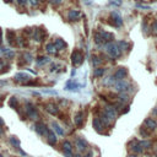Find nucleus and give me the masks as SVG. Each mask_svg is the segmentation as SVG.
I'll use <instances>...</instances> for the list:
<instances>
[{
    "label": "nucleus",
    "mask_w": 157,
    "mask_h": 157,
    "mask_svg": "<svg viewBox=\"0 0 157 157\" xmlns=\"http://www.w3.org/2000/svg\"><path fill=\"white\" fill-rule=\"evenodd\" d=\"M94 39H96L97 43H109L114 39L113 33H109L106 31H98L96 35H94Z\"/></svg>",
    "instance_id": "nucleus-1"
},
{
    "label": "nucleus",
    "mask_w": 157,
    "mask_h": 157,
    "mask_svg": "<svg viewBox=\"0 0 157 157\" xmlns=\"http://www.w3.org/2000/svg\"><path fill=\"white\" fill-rule=\"evenodd\" d=\"M106 52L108 53L109 57H112L113 59H117L120 57L121 54V50L119 49V47L117 43H113V42H109V43H106Z\"/></svg>",
    "instance_id": "nucleus-2"
},
{
    "label": "nucleus",
    "mask_w": 157,
    "mask_h": 157,
    "mask_svg": "<svg viewBox=\"0 0 157 157\" xmlns=\"http://www.w3.org/2000/svg\"><path fill=\"white\" fill-rule=\"evenodd\" d=\"M114 88L120 93H126L128 91L131 90V85L126 82L125 80H118L114 82Z\"/></svg>",
    "instance_id": "nucleus-3"
},
{
    "label": "nucleus",
    "mask_w": 157,
    "mask_h": 157,
    "mask_svg": "<svg viewBox=\"0 0 157 157\" xmlns=\"http://www.w3.org/2000/svg\"><path fill=\"white\" fill-rule=\"evenodd\" d=\"M84 61V54L81 53L80 50H74L71 54V63L74 66H79L82 64Z\"/></svg>",
    "instance_id": "nucleus-4"
},
{
    "label": "nucleus",
    "mask_w": 157,
    "mask_h": 157,
    "mask_svg": "<svg viewBox=\"0 0 157 157\" xmlns=\"http://www.w3.org/2000/svg\"><path fill=\"white\" fill-rule=\"evenodd\" d=\"M111 20H112L113 26H115V27H121V25H123V18H121L120 13H119L118 11H113V12L111 13Z\"/></svg>",
    "instance_id": "nucleus-5"
},
{
    "label": "nucleus",
    "mask_w": 157,
    "mask_h": 157,
    "mask_svg": "<svg viewBox=\"0 0 157 157\" xmlns=\"http://www.w3.org/2000/svg\"><path fill=\"white\" fill-rule=\"evenodd\" d=\"M26 111H27V114H28L30 118H32V119L38 118V112H37V109L33 107V104L27 103L26 104Z\"/></svg>",
    "instance_id": "nucleus-6"
},
{
    "label": "nucleus",
    "mask_w": 157,
    "mask_h": 157,
    "mask_svg": "<svg viewBox=\"0 0 157 157\" xmlns=\"http://www.w3.org/2000/svg\"><path fill=\"white\" fill-rule=\"evenodd\" d=\"M103 113H104L112 121L115 119V117H117V113H115V108L112 107V106H107V107L104 108V112H103Z\"/></svg>",
    "instance_id": "nucleus-7"
},
{
    "label": "nucleus",
    "mask_w": 157,
    "mask_h": 157,
    "mask_svg": "<svg viewBox=\"0 0 157 157\" xmlns=\"http://www.w3.org/2000/svg\"><path fill=\"white\" fill-rule=\"evenodd\" d=\"M84 112L82 111H80L77 112L76 114H75V118H74V121H75V125H76L77 128H81L84 125Z\"/></svg>",
    "instance_id": "nucleus-8"
},
{
    "label": "nucleus",
    "mask_w": 157,
    "mask_h": 157,
    "mask_svg": "<svg viewBox=\"0 0 157 157\" xmlns=\"http://www.w3.org/2000/svg\"><path fill=\"white\" fill-rule=\"evenodd\" d=\"M126 75H128V70L125 69V67H119L114 74V79L117 81L118 80H124L126 77Z\"/></svg>",
    "instance_id": "nucleus-9"
},
{
    "label": "nucleus",
    "mask_w": 157,
    "mask_h": 157,
    "mask_svg": "<svg viewBox=\"0 0 157 157\" xmlns=\"http://www.w3.org/2000/svg\"><path fill=\"white\" fill-rule=\"evenodd\" d=\"M144 125L148 129V130L153 131V130L157 129V121L155 119H152V118H146L145 121H144Z\"/></svg>",
    "instance_id": "nucleus-10"
},
{
    "label": "nucleus",
    "mask_w": 157,
    "mask_h": 157,
    "mask_svg": "<svg viewBox=\"0 0 157 157\" xmlns=\"http://www.w3.org/2000/svg\"><path fill=\"white\" fill-rule=\"evenodd\" d=\"M48 130H49V129L47 128L45 124H43V123H37V124H36V131H37V134H39L40 136L47 135Z\"/></svg>",
    "instance_id": "nucleus-11"
},
{
    "label": "nucleus",
    "mask_w": 157,
    "mask_h": 157,
    "mask_svg": "<svg viewBox=\"0 0 157 157\" xmlns=\"http://www.w3.org/2000/svg\"><path fill=\"white\" fill-rule=\"evenodd\" d=\"M76 147L79 148V151H85V150L88 147V144H87V141L85 140V139H82V138H79V139H76Z\"/></svg>",
    "instance_id": "nucleus-12"
},
{
    "label": "nucleus",
    "mask_w": 157,
    "mask_h": 157,
    "mask_svg": "<svg viewBox=\"0 0 157 157\" xmlns=\"http://www.w3.org/2000/svg\"><path fill=\"white\" fill-rule=\"evenodd\" d=\"M80 16H81V13L79 10H70L69 13H67V18H69L70 21H77Z\"/></svg>",
    "instance_id": "nucleus-13"
},
{
    "label": "nucleus",
    "mask_w": 157,
    "mask_h": 157,
    "mask_svg": "<svg viewBox=\"0 0 157 157\" xmlns=\"http://www.w3.org/2000/svg\"><path fill=\"white\" fill-rule=\"evenodd\" d=\"M47 141H48V144L50 145V146H54L57 144V135L54 134L52 130H48V133H47Z\"/></svg>",
    "instance_id": "nucleus-14"
},
{
    "label": "nucleus",
    "mask_w": 157,
    "mask_h": 157,
    "mask_svg": "<svg viewBox=\"0 0 157 157\" xmlns=\"http://www.w3.org/2000/svg\"><path fill=\"white\" fill-rule=\"evenodd\" d=\"M45 109H47V112H48L49 114H52V115H58L59 114V108L55 104H53V103L47 104Z\"/></svg>",
    "instance_id": "nucleus-15"
},
{
    "label": "nucleus",
    "mask_w": 157,
    "mask_h": 157,
    "mask_svg": "<svg viewBox=\"0 0 157 157\" xmlns=\"http://www.w3.org/2000/svg\"><path fill=\"white\" fill-rule=\"evenodd\" d=\"M15 39H16V37H15V32L11 31V30H9V31H8V42H9V44L12 45V47L18 45V44L15 42Z\"/></svg>",
    "instance_id": "nucleus-16"
},
{
    "label": "nucleus",
    "mask_w": 157,
    "mask_h": 157,
    "mask_svg": "<svg viewBox=\"0 0 157 157\" xmlns=\"http://www.w3.org/2000/svg\"><path fill=\"white\" fill-rule=\"evenodd\" d=\"M54 45H55V48H57V49H65L67 44H66L65 40H63L61 38H57V40H55V43H54Z\"/></svg>",
    "instance_id": "nucleus-17"
},
{
    "label": "nucleus",
    "mask_w": 157,
    "mask_h": 157,
    "mask_svg": "<svg viewBox=\"0 0 157 157\" xmlns=\"http://www.w3.org/2000/svg\"><path fill=\"white\" fill-rule=\"evenodd\" d=\"M52 126H53V129H54V131L57 133V135H60V136H63L64 135V130H63V128H61L58 123H55V121H53L52 123Z\"/></svg>",
    "instance_id": "nucleus-18"
},
{
    "label": "nucleus",
    "mask_w": 157,
    "mask_h": 157,
    "mask_svg": "<svg viewBox=\"0 0 157 157\" xmlns=\"http://www.w3.org/2000/svg\"><path fill=\"white\" fill-rule=\"evenodd\" d=\"M93 128L96 129L98 133H102V128H103V124H102V121L99 120V118H94L93 119Z\"/></svg>",
    "instance_id": "nucleus-19"
},
{
    "label": "nucleus",
    "mask_w": 157,
    "mask_h": 157,
    "mask_svg": "<svg viewBox=\"0 0 157 157\" xmlns=\"http://www.w3.org/2000/svg\"><path fill=\"white\" fill-rule=\"evenodd\" d=\"M117 44L120 50H129V48H130V44H129L126 40H119Z\"/></svg>",
    "instance_id": "nucleus-20"
},
{
    "label": "nucleus",
    "mask_w": 157,
    "mask_h": 157,
    "mask_svg": "<svg viewBox=\"0 0 157 157\" xmlns=\"http://www.w3.org/2000/svg\"><path fill=\"white\" fill-rule=\"evenodd\" d=\"M30 76L27 74H23V72H18L15 75V81H25V80H28Z\"/></svg>",
    "instance_id": "nucleus-21"
},
{
    "label": "nucleus",
    "mask_w": 157,
    "mask_h": 157,
    "mask_svg": "<svg viewBox=\"0 0 157 157\" xmlns=\"http://www.w3.org/2000/svg\"><path fill=\"white\" fill-rule=\"evenodd\" d=\"M79 87V85L77 84H75L72 80H69L66 82V85H65V90H70V91H72V90H75V88H77Z\"/></svg>",
    "instance_id": "nucleus-22"
},
{
    "label": "nucleus",
    "mask_w": 157,
    "mask_h": 157,
    "mask_svg": "<svg viewBox=\"0 0 157 157\" xmlns=\"http://www.w3.org/2000/svg\"><path fill=\"white\" fill-rule=\"evenodd\" d=\"M10 144L16 147V148H20V140L16 138V136H10Z\"/></svg>",
    "instance_id": "nucleus-23"
},
{
    "label": "nucleus",
    "mask_w": 157,
    "mask_h": 157,
    "mask_svg": "<svg viewBox=\"0 0 157 157\" xmlns=\"http://www.w3.org/2000/svg\"><path fill=\"white\" fill-rule=\"evenodd\" d=\"M17 104H18V102H17V98L16 97H10V99H9V106H10V108H13V109H16L17 108Z\"/></svg>",
    "instance_id": "nucleus-24"
},
{
    "label": "nucleus",
    "mask_w": 157,
    "mask_h": 157,
    "mask_svg": "<svg viewBox=\"0 0 157 157\" xmlns=\"http://www.w3.org/2000/svg\"><path fill=\"white\" fill-rule=\"evenodd\" d=\"M45 50L48 52L49 54H55V53H57V48H55V45H54V44H52V43L47 44V47H45Z\"/></svg>",
    "instance_id": "nucleus-25"
},
{
    "label": "nucleus",
    "mask_w": 157,
    "mask_h": 157,
    "mask_svg": "<svg viewBox=\"0 0 157 157\" xmlns=\"http://www.w3.org/2000/svg\"><path fill=\"white\" fill-rule=\"evenodd\" d=\"M139 145H140L142 148H148V147H151L152 142H151V141H148V140H144V141H140V142H139Z\"/></svg>",
    "instance_id": "nucleus-26"
},
{
    "label": "nucleus",
    "mask_w": 157,
    "mask_h": 157,
    "mask_svg": "<svg viewBox=\"0 0 157 157\" xmlns=\"http://www.w3.org/2000/svg\"><path fill=\"white\" fill-rule=\"evenodd\" d=\"M104 71H106V69H103V67H97V69L94 70V76H96V77H101V76H103Z\"/></svg>",
    "instance_id": "nucleus-27"
},
{
    "label": "nucleus",
    "mask_w": 157,
    "mask_h": 157,
    "mask_svg": "<svg viewBox=\"0 0 157 157\" xmlns=\"http://www.w3.org/2000/svg\"><path fill=\"white\" fill-rule=\"evenodd\" d=\"M22 58H23V61L25 63H31L32 61V54H30V53H23L22 54Z\"/></svg>",
    "instance_id": "nucleus-28"
},
{
    "label": "nucleus",
    "mask_w": 157,
    "mask_h": 157,
    "mask_svg": "<svg viewBox=\"0 0 157 157\" xmlns=\"http://www.w3.org/2000/svg\"><path fill=\"white\" fill-rule=\"evenodd\" d=\"M131 150H133L135 153H139V152H142V151H144V148H142V147L139 145V142H136V144L131 147Z\"/></svg>",
    "instance_id": "nucleus-29"
},
{
    "label": "nucleus",
    "mask_w": 157,
    "mask_h": 157,
    "mask_svg": "<svg viewBox=\"0 0 157 157\" xmlns=\"http://www.w3.org/2000/svg\"><path fill=\"white\" fill-rule=\"evenodd\" d=\"M48 61H49V58L48 57H40L37 60V65H43L45 63H48Z\"/></svg>",
    "instance_id": "nucleus-30"
},
{
    "label": "nucleus",
    "mask_w": 157,
    "mask_h": 157,
    "mask_svg": "<svg viewBox=\"0 0 157 157\" xmlns=\"http://www.w3.org/2000/svg\"><path fill=\"white\" fill-rule=\"evenodd\" d=\"M119 102L120 103H125V102H128L129 101V96L126 93H120V96H119Z\"/></svg>",
    "instance_id": "nucleus-31"
},
{
    "label": "nucleus",
    "mask_w": 157,
    "mask_h": 157,
    "mask_svg": "<svg viewBox=\"0 0 157 157\" xmlns=\"http://www.w3.org/2000/svg\"><path fill=\"white\" fill-rule=\"evenodd\" d=\"M3 52L6 54V57H9V58H13V57H15V53H13L12 50H6V49H3Z\"/></svg>",
    "instance_id": "nucleus-32"
},
{
    "label": "nucleus",
    "mask_w": 157,
    "mask_h": 157,
    "mask_svg": "<svg viewBox=\"0 0 157 157\" xmlns=\"http://www.w3.org/2000/svg\"><path fill=\"white\" fill-rule=\"evenodd\" d=\"M111 5H114V6H120L121 5V0H111L109 1Z\"/></svg>",
    "instance_id": "nucleus-33"
},
{
    "label": "nucleus",
    "mask_w": 157,
    "mask_h": 157,
    "mask_svg": "<svg viewBox=\"0 0 157 157\" xmlns=\"http://www.w3.org/2000/svg\"><path fill=\"white\" fill-rule=\"evenodd\" d=\"M48 1H49L52 5H54V6H57V5H60V4H61V0H48Z\"/></svg>",
    "instance_id": "nucleus-34"
},
{
    "label": "nucleus",
    "mask_w": 157,
    "mask_h": 157,
    "mask_svg": "<svg viewBox=\"0 0 157 157\" xmlns=\"http://www.w3.org/2000/svg\"><path fill=\"white\" fill-rule=\"evenodd\" d=\"M140 134H141L142 136H144V138H147V136L150 135V133L145 131V129H144V128H142V129H140Z\"/></svg>",
    "instance_id": "nucleus-35"
},
{
    "label": "nucleus",
    "mask_w": 157,
    "mask_h": 157,
    "mask_svg": "<svg viewBox=\"0 0 157 157\" xmlns=\"http://www.w3.org/2000/svg\"><path fill=\"white\" fill-rule=\"evenodd\" d=\"M99 63H101V60H99L98 58H96V57H94V58H93V65H96V66H97Z\"/></svg>",
    "instance_id": "nucleus-36"
},
{
    "label": "nucleus",
    "mask_w": 157,
    "mask_h": 157,
    "mask_svg": "<svg viewBox=\"0 0 157 157\" xmlns=\"http://www.w3.org/2000/svg\"><path fill=\"white\" fill-rule=\"evenodd\" d=\"M30 3H31V5H33V6H36V5L38 4V0H30Z\"/></svg>",
    "instance_id": "nucleus-37"
},
{
    "label": "nucleus",
    "mask_w": 157,
    "mask_h": 157,
    "mask_svg": "<svg viewBox=\"0 0 157 157\" xmlns=\"http://www.w3.org/2000/svg\"><path fill=\"white\" fill-rule=\"evenodd\" d=\"M17 3H18L20 5H25V4H26V0H17Z\"/></svg>",
    "instance_id": "nucleus-38"
},
{
    "label": "nucleus",
    "mask_w": 157,
    "mask_h": 157,
    "mask_svg": "<svg viewBox=\"0 0 157 157\" xmlns=\"http://www.w3.org/2000/svg\"><path fill=\"white\" fill-rule=\"evenodd\" d=\"M152 113H153L155 115H157V107H156V108H153V111H152Z\"/></svg>",
    "instance_id": "nucleus-39"
},
{
    "label": "nucleus",
    "mask_w": 157,
    "mask_h": 157,
    "mask_svg": "<svg viewBox=\"0 0 157 157\" xmlns=\"http://www.w3.org/2000/svg\"><path fill=\"white\" fill-rule=\"evenodd\" d=\"M153 28H155V31H157V22L153 23Z\"/></svg>",
    "instance_id": "nucleus-40"
},
{
    "label": "nucleus",
    "mask_w": 157,
    "mask_h": 157,
    "mask_svg": "<svg viewBox=\"0 0 157 157\" xmlns=\"http://www.w3.org/2000/svg\"><path fill=\"white\" fill-rule=\"evenodd\" d=\"M0 125H4V120L1 119V117H0Z\"/></svg>",
    "instance_id": "nucleus-41"
},
{
    "label": "nucleus",
    "mask_w": 157,
    "mask_h": 157,
    "mask_svg": "<svg viewBox=\"0 0 157 157\" xmlns=\"http://www.w3.org/2000/svg\"><path fill=\"white\" fill-rule=\"evenodd\" d=\"M128 157H138V155H135V153H133V155H129Z\"/></svg>",
    "instance_id": "nucleus-42"
},
{
    "label": "nucleus",
    "mask_w": 157,
    "mask_h": 157,
    "mask_svg": "<svg viewBox=\"0 0 157 157\" xmlns=\"http://www.w3.org/2000/svg\"><path fill=\"white\" fill-rule=\"evenodd\" d=\"M0 44H1V30H0Z\"/></svg>",
    "instance_id": "nucleus-43"
},
{
    "label": "nucleus",
    "mask_w": 157,
    "mask_h": 157,
    "mask_svg": "<svg viewBox=\"0 0 157 157\" xmlns=\"http://www.w3.org/2000/svg\"><path fill=\"white\" fill-rule=\"evenodd\" d=\"M74 157H82V156H81V155H75Z\"/></svg>",
    "instance_id": "nucleus-44"
},
{
    "label": "nucleus",
    "mask_w": 157,
    "mask_h": 157,
    "mask_svg": "<svg viewBox=\"0 0 157 157\" xmlns=\"http://www.w3.org/2000/svg\"><path fill=\"white\" fill-rule=\"evenodd\" d=\"M5 1H12V0H5Z\"/></svg>",
    "instance_id": "nucleus-45"
},
{
    "label": "nucleus",
    "mask_w": 157,
    "mask_h": 157,
    "mask_svg": "<svg viewBox=\"0 0 157 157\" xmlns=\"http://www.w3.org/2000/svg\"><path fill=\"white\" fill-rule=\"evenodd\" d=\"M0 157H3V156H1V155H0Z\"/></svg>",
    "instance_id": "nucleus-46"
},
{
    "label": "nucleus",
    "mask_w": 157,
    "mask_h": 157,
    "mask_svg": "<svg viewBox=\"0 0 157 157\" xmlns=\"http://www.w3.org/2000/svg\"><path fill=\"white\" fill-rule=\"evenodd\" d=\"M156 157H157V156H156Z\"/></svg>",
    "instance_id": "nucleus-47"
}]
</instances>
